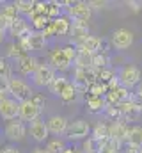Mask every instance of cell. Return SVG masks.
Returning a JSON list of instances; mask_svg holds the SVG:
<instances>
[{"mask_svg": "<svg viewBox=\"0 0 142 153\" xmlns=\"http://www.w3.org/2000/svg\"><path fill=\"white\" fill-rule=\"evenodd\" d=\"M92 137H96V139H106V137H110L108 125H106V123H98V125L92 128Z\"/></svg>", "mask_w": 142, "mask_h": 153, "instance_id": "cell-33", "label": "cell"}, {"mask_svg": "<svg viewBox=\"0 0 142 153\" xmlns=\"http://www.w3.org/2000/svg\"><path fill=\"white\" fill-rule=\"evenodd\" d=\"M4 39H5V32L0 30V43H4Z\"/></svg>", "mask_w": 142, "mask_h": 153, "instance_id": "cell-48", "label": "cell"}, {"mask_svg": "<svg viewBox=\"0 0 142 153\" xmlns=\"http://www.w3.org/2000/svg\"><path fill=\"white\" fill-rule=\"evenodd\" d=\"M29 132H30V135H32V139H34L36 143H44L48 139V135H50L48 125L41 117H37L32 123H29Z\"/></svg>", "mask_w": 142, "mask_h": 153, "instance_id": "cell-11", "label": "cell"}, {"mask_svg": "<svg viewBox=\"0 0 142 153\" xmlns=\"http://www.w3.org/2000/svg\"><path fill=\"white\" fill-rule=\"evenodd\" d=\"M5 94H9V78L0 76V96H5Z\"/></svg>", "mask_w": 142, "mask_h": 153, "instance_id": "cell-39", "label": "cell"}, {"mask_svg": "<svg viewBox=\"0 0 142 153\" xmlns=\"http://www.w3.org/2000/svg\"><path fill=\"white\" fill-rule=\"evenodd\" d=\"M46 16L48 20H57L62 16V7H61V2H48V7H46Z\"/></svg>", "mask_w": 142, "mask_h": 153, "instance_id": "cell-30", "label": "cell"}, {"mask_svg": "<svg viewBox=\"0 0 142 153\" xmlns=\"http://www.w3.org/2000/svg\"><path fill=\"white\" fill-rule=\"evenodd\" d=\"M66 13L73 22H89V18L92 16V9L89 7V2H71Z\"/></svg>", "mask_w": 142, "mask_h": 153, "instance_id": "cell-3", "label": "cell"}, {"mask_svg": "<svg viewBox=\"0 0 142 153\" xmlns=\"http://www.w3.org/2000/svg\"><path fill=\"white\" fill-rule=\"evenodd\" d=\"M123 153H142V146H137V144H130L126 143L124 148H123Z\"/></svg>", "mask_w": 142, "mask_h": 153, "instance_id": "cell-40", "label": "cell"}, {"mask_svg": "<svg viewBox=\"0 0 142 153\" xmlns=\"http://www.w3.org/2000/svg\"><path fill=\"white\" fill-rule=\"evenodd\" d=\"M128 143H130V144L142 146V126H141V125H132V126H130Z\"/></svg>", "mask_w": 142, "mask_h": 153, "instance_id": "cell-25", "label": "cell"}, {"mask_svg": "<svg viewBox=\"0 0 142 153\" xmlns=\"http://www.w3.org/2000/svg\"><path fill=\"white\" fill-rule=\"evenodd\" d=\"M55 70L50 64H39V68L36 70V73L32 75V84L37 87H48L53 78H55Z\"/></svg>", "mask_w": 142, "mask_h": 153, "instance_id": "cell-5", "label": "cell"}, {"mask_svg": "<svg viewBox=\"0 0 142 153\" xmlns=\"http://www.w3.org/2000/svg\"><path fill=\"white\" fill-rule=\"evenodd\" d=\"M7 29H9V25H7V22H5V18H4V16L0 14V30H2V32H5Z\"/></svg>", "mask_w": 142, "mask_h": 153, "instance_id": "cell-42", "label": "cell"}, {"mask_svg": "<svg viewBox=\"0 0 142 153\" xmlns=\"http://www.w3.org/2000/svg\"><path fill=\"white\" fill-rule=\"evenodd\" d=\"M133 102H135V105L142 111V96L141 94H135V93H133Z\"/></svg>", "mask_w": 142, "mask_h": 153, "instance_id": "cell-44", "label": "cell"}, {"mask_svg": "<svg viewBox=\"0 0 142 153\" xmlns=\"http://www.w3.org/2000/svg\"><path fill=\"white\" fill-rule=\"evenodd\" d=\"M135 94H141V96H142V82L137 85V91H135Z\"/></svg>", "mask_w": 142, "mask_h": 153, "instance_id": "cell-47", "label": "cell"}, {"mask_svg": "<svg viewBox=\"0 0 142 153\" xmlns=\"http://www.w3.org/2000/svg\"><path fill=\"white\" fill-rule=\"evenodd\" d=\"M53 27H55L57 36H68L71 32V18L68 14H62L61 18L53 20Z\"/></svg>", "mask_w": 142, "mask_h": 153, "instance_id": "cell-20", "label": "cell"}, {"mask_svg": "<svg viewBox=\"0 0 142 153\" xmlns=\"http://www.w3.org/2000/svg\"><path fill=\"white\" fill-rule=\"evenodd\" d=\"M82 153H84V152H82Z\"/></svg>", "mask_w": 142, "mask_h": 153, "instance_id": "cell-50", "label": "cell"}, {"mask_svg": "<svg viewBox=\"0 0 142 153\" xmlns=\"http://www.w3.org/2000/svg\"><path fill=\"white\" fill-rule=\"evenodd\" d=\"M16 68H18V73L23 76H30L36 73V70L39 68V61L36 59L34 55L30 53H25L20 61H16Z\"/></svg>", "mask_w": 142, "mask_h": 153, "instance_id": "cell-9", "label": "cell"}, {"mask_svg": "<svg viewBox=\"0 0 142 153\" xmlns=\"http://www.w3.org/2000/svg\"><path fill=\"white\" fill-rule=\"evenodd\" d=\"M70 36L76 41L75 45H80L84 39H87L89 36H91L89 23H87V22H73V20H71V32H70Z\"/></svg>", "mask_w": 142, "mask_h": 153, "instance_id": "cell-17", "label": "cell"}, {"mask_svg": "<svg viewBox=\"0 0 142 153\" xmlns=\"http://www.w3.org/2000/svg\"><path fill=\"white\" fill-rule=\"evenodd\" d=\"M64 153H82V152H78L76 148H68V150H66Z\"/></svg>", "mask_w": 142, "mask_h": 153, "instance_id": "cell-46", "label": "cell"}, {"mask_svg": "<svg viewBox=\"0 0 142 153\" xmlns=\"http://www.w3.org/2000/svg\"><path fill=\"white\" fill-rule=\"evenodd\" d=\"M103 45H105V41L101 38H96V36H89L87 39H84L80 45H75L78 50H84V52H87V53H91V55H96V53H100V52H103L101 48H103Z\"/></svg>", "mask_w": 142, "mask_h": 153, "instance_id": "cell-15", "label": "cell"}, {"mask_svg": "<svg viewBox=\"0 0 142 153\" xmlns=\"http://www.w3.org/2000/svg\"><path fill=\"white\" fill-rule=\"evenodd\" d=\"M30 22H32V27H34L37 32H43L44 27H46L52 20H48L46 14H32V16H30Z\"/></svg>", "mask_w": 142, "mask_h": 153, "instance_id": "cell-29", "label": "cell"}, {"mask_svg": "<svg viewBox=\"0 0 142 153\" xmlns=\"http://www.w3.org/2000/svg\"><path fill=\"white\" fill-rule=\"evenodd\" d=\"M75 66L80 68V70H89V68H92V55L87 53V52H84V50H78Z\"/></svg>", "mask_w": 142, "mask_h": 153, "instance_id": "cell-23", "label": "cell"}, {"mask_svg": "<svg viewBox=\"0 0 142 153\" xmlns=\"http://www.w3.org/2000/svg\"><path fill=\"white\" fill-rule=\"evenodd\" d=\"M89 96H106V93H108V85L103 84V82H100V80H96V82H92L91 85H89Z\"/></svg>", "mask_w": 142, "mask_h": 153, "instance_id": "cell-26", "label": "cell"}, {"mask_svg": "<svg viewBox=\"0 0 142 153\" xmlns=\"http://www.w3.org/2000/svg\"><path fill=\"white\" fill-rule=\"evenodd\" d=\"M89 132H91V126H89V123L85 119H75L68 126L66 137L71 139V141H80V139H87Z\"/></svg>", "mask_w": 142, "mask_h": 153, "instance_id": "cell-7", "label": "cell"}, {"mask_svg": "<svg viewBox=\"0 0 142 153\" xmlns=\"http://www.w3.org/2000/svg\"><path fill=\"white\" fill-rule=\"evenodd\" d=\"M0 153H21V152H20L16 146H7V148H4Z\"/></svg>", "mask_w": 142, "mask_h": 153, "instance_id": "cell-43", "label": "cell"}, {"mask_svg": "<svg viewBox=\"0 0 142 153\" xmlns=\"http://www.w3.org/2000/svg\"><path fill=\"white\" fill-rule=\"evenodd\" d=\"M68 85H70V80H68L64 75H59V76H55L53 82L48 85V91H50L52 94H55V96H61L62 91H64Z\"/></svg>", "mask_w": 142, "mask_h": 153, "instance_id": "cell-21", "label": "cell"}, {"mask_svg": "<svg viewBox=\"0 0 142 153\" xmlns=\"http://www.w3.org/2000/svg\"><path fill=\"white\" fill-rule=\"evenodd\" d=\"M0 14L5 18V22H7V25H9V27H11V23H13V22H16V20L20 18V11H18V7H16V4H14V2L2 4Z\"/></svg>", "mask_w": 142, "mask_h": 153, "instance_id": "cell-19", "label": "cell"}, {"mask_svg": "<svg viewBox=\"0 0 142 153\" xmlns=\"http://www.w3.org/2000/svg\"><path fill=\"white\" fill-rule=\"evenodd\" d=\"M16 4V7H18V11H20V14H25V16H32L36 11V2L34 0H16L14 2Z\"/></svg>", "mask_w": 142, "mask_h": 153, "instance_id": "cell-24", "label": "cell"}, {"mask_svg": "<svg viewBox=\"0 0 142 153\" xmlns=\"http://www.w3.org/2000/svg\"><path fill=\"white\" fill-rule=\"evenodd\" d=\"M39 116H41V109H39V107H36L30 100H27V102H21V103H20L18 119H21L23 123H25V121L32 123V121H34V119H37Z\"/></svg>", "mask_w": 142, "mask_h": 153, "instance_id": "cell-13", "label": "cell"}, {"mask_svg": "<svg viewBox=\"0 0 142 153\" xmlns=\"http://www.w3.org/2000/svg\"><path fill=\"white\" fill-rule=\"evenodd\" d=\"M9 94L18 103H21V102L30 100L34 96V91H32V87H30V84L27 80H23L20 76H13L9 80Z\"/></svg>", "mask_w": 142, "mask_h": 153, "instance_id": "cell-1", "label": "cell"}, {"mask_svg": "<svg viewBox=\"0 0 142 153\" xmlns=\"http://www.w3.org/2000/svg\"><path fill=\"white\" fill-rule=\"evenodd\" d=\"M48 61H50V66L53 68V70H59V71H68L71 68V64L68 61V57L64 55V50L62 48H55V50H52L50 53H48Z\"/></svg>", "mask_w": 142, "mask_h": 153, "instance_id": "cell-8", "label": "cell"}, {"mask_svg": "<svg viewBox=\"0 0 142 153\" xmlns=\"http://www.w3.org/2000/svg\"><path fill=\"white\" fill-rule=\"evenodd\" d=\"M48 153H64L68 148H66V143L62 141V139H52V141H48L46 143V148H44Z\"/></svg>", "mask_w": 142, "mask_h": 153, "instance_id": "cell-27", "label": "cell"}, {"mask_svg": "<svg viewBox=\"0 0 142 153\" xmlns=\"http://www.w3.org/2000/svg\"><path fill=\"white\" fill-rule=\"evenodd\" d=\"M29 46H30L32 52H41V50H44V46H46V38L43 36V32L32 30V34L29 36Z\"/></svg>", "mask_w": 142, "mask_h": 153, "instance_id": "cell-22", "label": "cell"}, {"mask_svg": "<svg viewBox=\"0 0 142 153\" xmlns=\"http://www.w3.org/2000/svg\"><path fill=\"white\" fill-rule=\"evenodd\" d=\"M85 107H87V111L92 112V114L105 112V109H106L105 96H87V100H85Z\"/></svg>", "mask_w": 142, "mask_h": 153, "instance_id": "cell-18", "label": "cell"}, {"mask_svg": "<svg viewBox=\"0 0 142 153\" xmlns=\"http://www.w3.org/2000/svg\"><path fill=\"white\" fill-rule=\"evenodd\" d=\"M110 43L115 50H126L133 45V32L128 29H115L110 36Z\"/></svg>", "mask_w": 142, "mask_h": 153, "instance_id": "cell-6", "label": "cell"}, {"mask_svg": "<svg viewBox=\"0 0 142 153\" xmlns=\"http://www.w3.org/2000/svg\"><path fill=\"white\" fill-rule=\"evenodd\" d=\"M0 76H5V78H9V80L14 76L13 75V66H11L5 59H2V57H0Z\"/></svg>", "mask_w": 142, "mask_h": 153, "instance_id": "cell-34", "label": "cell"}, {"mask_svg": "<svg viewBox=\"0 0 142 153\" xmlns=\"http://www.w3.org/2000/svg\"><path fill=\"white\" fill-rule=\"evenodd\" d=\"M46 125H48V130H50V134H53V135H62V134H66L68 132V126H70V121L64 117V116H52L48 121H46Z\"/></svg>", "mask_w": 142, "mask_h": 153, "instance_id": "cell-16", "label": "cell"}, {"mask_svg": "<svg viewBox=\"0 0 142 153\" xmlns=\"http://www.w3.org/2000/svg\"><path fill=\"white\" fill-rule=\"evenodd\" d=\"M89 7L91 9H96V11H101V9L106 7V2H103V0H91L89 2Z\"/></svg>", "mask_w": 142, "mask_h": 153, "instance_id": "cell-41", "label": "cell"}, {"mask_svg": "<svg viewBox=\"0 0 142 153\" xmlns=\"http://www.w3.org/2000/svg\"><path fill=\"white\" fill-rule=\"evenodd\" d=\"M64 103H73L76 98H78V91H76V87H75V84L73 82H70V85L62 91V94L59 96Z\"/></svg>", "mask_w": 142, "mask_h": 153, "instance_id": "cell-28", "label": "cell"}, {"mask_svg": "<svg viewBox=\"0 0 142 153\" xmlns=\"http://www.w3.org/2000/svg\"><path fill=\"white\" fill-rule=\"evenodd\" d=\"M27 126L21 119H13V121H7L5 126H4V134L9 141H23L25 135H27Z\"/></svg>", "mask_w": 142, "mask_h": 153, "instance_id": "cell-4", "label": "cell"}, {"mask_svg": "<svg viewBox=\"0 0 142 153\" xmlns=\"http://www.w3.org/2000/svg\"><path fill=\"white\" fill-rule=\"evenodd\" d=\"M119 80H121V85H124L126 89H132V87H137L142 82V71L139 66L135 64H124L121 70H119Z\"/></svg>", "mask_w": 142, "mask_h": 153, "instance_id": "cell-2", "label": "cell"}, {"mask_svg": "<svg viewBox=\"0 0 142 153\" xmlns=\"http://www.w3.org/2000/svg\"><path fill=\"white\" fill-rule=\"evenodd\" d=\"M30 102L34 103L36 107H39V109L43 111V107H44V96H43L41 93H34V96L30 98Z\"/></svg>", "mask_w": 142, "mask_h": 153, "instance_id": "cell-38", "label": "cell"}, {"mask_svg": "<svg viewBox=\"0 0 142 153\" xmlns=\"http://www.w3.org/2000/svg\"><path fill=\"white\" fill-rule=\"evenodd\" d=\"M105 153H121V152H105Z\"/></svg>", "mask_w": 142, "mask_h": 153, "instance_id": "cell-49", "label": "cell"}, {"mask_svg": "<svg viewBox=\"0 0 142 153\" xmlns=\"http://www.w3.org/2000/svg\"><path fill=\"white\" fill-rule=\"evenodd\" d=\"M126 5L132 13H141L142 11V0H128Z\"/></svg>", "mask_w": 142, "mask_h": 153, "instance_id": "cell-37", "label": "cell"}, {"mask_svg": "<svg viewBox=\"0 0 142 153\" xmlns=\"http://www.w3.org/2000/svg\"><path fill=\"white\" fill-rule=\"evenodd\" d=\"M121 150H123V143H121V141L112 139V137H108V139H106L105 152H121Z\"/></svg>", "mask_w": 142, "mask_h": 153, "instance_id": "cell-35", "label": "cell"}, {"mask_svg": "<svg viewBox=\"0 0 142 153\" xmlns=\"http://www.w3.org/2000/svg\"><path fill=\"white\" fill-rule=\"evenodd\" d=\"M7 30H9V34H11L13 38L16 39V41H18V39H25V38H29V36L32 34V30H30L29 23H27V22H25V20L21 18V16H20V18H18L16 22H13V23H11V27H9Z\"/></svg>", "mask_w": 142, "mask_h": 153, "instance_id": "cell-14", "label": "cell"}, {"mask_svg": "<svg viewBox=\"0 0 142 153\" xmlns=\"http://www.w3.org/2000/svg\"><path fill=\"white\" fill-rule=\"evenodd\" d=\"M62 50H64V55L68 57V61H70V62H75V61H76L78 48H76L75 45H66V46H62Z\"/></svg>", "mask_w": 142, "mask_h": 153, "instance_id": "cell-36", "label": "cell"}, {"mask_svg": "<svg viewBox=\"0 0 142 153\" xmlns=\"http://www.w3.org/2000/svg\"><path fill=\"white\" fill-rule=\"evenodd\" d=\"M108 130H110V137H112V139H117V141H121V143H128L130 125H128L124 119L112 121V123L108 125Z\"/></svg>", "mask_w": 142, "mask_h": 153, "instance_id": "cell-10", "label": "cell"}, {"mask_svg": "<svg viewBox=\"0 0 142 153\" xmlns=\"http://www.w3.org/2000/svg\"><path fill=\"white\" fill-rule=\"evenodd\" d=\"M5 55H7L9 59H13V61H20V59L25 55V52L21 50V46H20V45H18V41H16V43H11V45L7 46Z\"/></svg>", "mask_w": 142, "mask_h": 153, "instance_id": "cell-32", "label": "cell"}, {"mask_svg": "<svg viewBox=\"0 0 142 153\" xmlns=\"http://www.w3.org/2000/svg\"><path fill=\"white\" fill-rule=\"evenodd\" d=\"M110 59H108V55L103 53V52H100V53H96V55H92V68L94 70H103V68H110Z\"/></svg>", "mask_w": 142, "mask_h": 153, "instance_id": "cell-31", "label": "cell"}, {"mask_svg": "<svg viewBox=\"0 0 142 153\" xmlns=\"http://www.w3.org/2000/svg\"><path fill=\"white\" fill-rule=\"evenodd\" d=\"M30 153H48V152H46L44 148H34V150H32Z\"/></svg>", "mask_w": 142, "mask_h": 153, "instance_id": "cell-45", "label": "cell"}, {"mask_svg": "<svg viewBox=\"0 0 142 153\" xmlns=\"http://www.w3.org/2000/svg\"><path fill=\"white\" fill-rule=\"evenodd\" d=\"M18 112H20V103L14 98H4V102L0 103V116L5 121H13L18 119Z\"/></svg>", "mask_w": 142, "mask_h": 153, "instance_id": "cell-12", "label": "cell"}]
</instances>
